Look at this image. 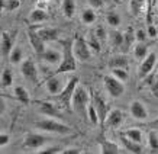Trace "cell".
<instances>
[{
    "mask_svg": "<svg viewBox=\"0 0 158 154\" xmlns=\"http://www.w3.org/2000/svg\"><path fill=\"white\" fill-rule=\"evenodd\" d=\"M36 128L47 131V132H55V134H61V135H67L73 132V130L68 125L62 124V122H58L54 118H48V116H47V119L38 121L36 122Z\"/></svg>",
    "mask_w": 158,
    "mask_h": 154,
    "instance_id": "cell-3",
    "label": "cell"
},
{
    "mask_svg": "<svg viewBox=\"0 0 158 154\" xmlns=\"http://www.w3.org/2000/svg\"><path fill=\"white\" fill-rule=\"evenodd\" d=\"M9 144V135L7 134H2L0 135V145L5 147V145Z\"/></svg>",
    "mask_w": 158,
    "mask_h": 154,
    "instance_id": "cell-42",
    "label": "cell"
},
{
    "mask_svg": "<svg viewBox=\"0 0 158 154\" xmlns=\"http://www.w3.org/2000/svg\"><path fill=\"white\" fill-rule=\"evenodd\" d=\"M57 2H60V0H57Z\"/></svg>",
    "mask_w": 158,
    "mask_h": 154,
    "instance_id": "cell-48",
    "label": "cell"
},
{
    "mask_svg": "<svg viewBox=\"0 0 158 154\" xmlns=\"http://www.w3.org/2000/svg\"><path fill=\"white\" fill-rule=\"evenodd\" d=\"M81 20L84 22V24H87V25L93 24V22L96 20V13L93 12V9L84 10V12H83V15H81Z\"/></svg>",
    "mask_w": 158,
    "mask_h": 154,
    "instance_id": "cell-31",
    "label": "cell"
},
{
    "mask_svg": "<svg viewBox=\"0 0 158 154\" xmlns=\"http://www.w3.org/2000/svg\"><path fill=\"white\" fill-rule=\"evenodd\" d=\"M90 103V96H89V92L81 86H77L76 92H74V96H73V109L78 113L80 116H86L87 115V108Z\"/></svg>",
    "mask_w": 158,
    "mask_h": 154,
    "instance_id": "cell-2",
    "label": "cell"
},
{
    "mask_svg": "<svg viewBox=\"0 0 158 154\" xmlns=\"http://www.w3.org/2000/svg\"><path fill=\"white\" fill-rule=\"evenodd\" d=\"M62 12L67 18H73L76 13V3L74 0H62Z\"/></svg>",
    "mask_w": 158,
    "mask_h": 154,
    "instance_id": "cell-24",
    "label": "cell"
},
{
    "mask_svg": "<svg viewBox=\"0 0 158 154\" xmlns=\"http://www.w3.org/2000/svg\"><path fill=\"white\" fill-rule=\"evenodd\" d=\"M148 145L151 151H158V134L154 130L148 135Z\"/></svg>",
    "mask_w": 158,
    "mask_h": 154,
    "instance_id": "cell-30",
    "label": "cell"
},
{
    "mask_svg": "<svg viewBox=\"0 0 158 154\" xmlns=\"http://www.w3.org/2000/svg\"><path fill=\"white\" fill-rule=\"evenodd\" d=\"M20 71H22V74H23V77L26 80H29V82H32V83L38 82V68H36L35 63L31 60V58L25 60L23 63H22Z\"/></svg>",
    "mask_w": 158,
    "mask_h": 154,
    "instance_id": "cell-8",
    "label": "cell"
},
{
    "mask_svg": "<svg viewBox=\"0 0 158 154\" xmlns=\"http://www.w3.org/2000/svg\"><path fill=\"white\" fill-rule=\"evenodd\" d=\"M134 54H135V57L138 58V60H144L147 55H148V47L145 45V44L142 42H139L138 45H135V49H134Z\"/></svg>",
    "mask_w": 158,
    "mask_h": 154,
    "instance_id": "cell-27",
    "label": "cell"
},
{
    "mask_svg": "<svg viewBox=\"0 0 158 154\" xmlns=\"http://www.w3.org/2000/svg\"><path fill=\"white\" fill-rule=\"evenodd\" d=\"M9 60H10V63H13V64L20 63L22 61V49L19 47H15L9 54Z\"/></svg>",
    "mask_w": 158,
    "mask_h": 154,
    "instance_id": "cell-29",
    "label": "cell"
},
{
    "mask_svg": "<svg viewBox=\"0 0 158 154\" xmlns=\"http://www.w3.org/2000/svg\"><path fill=\"white\" fill-rule=\"evenodd\" d=\"M15 96H16L18 101L22 102V103H25V105H28L29 102H31L28 90H26L23 86H16L15 87Z\"/></svg>",
    "mask_w": 158,
    "mask_h": 154,
    "instance_id": "cell-22",
    "label": "cell"
},
{
    "mask_svg": "<svg viewBox=\"0 0 158 154\" xmlns=\"http://www.w3.org/2000/svg\"><path fill=\"white\" fill-rule=\"evenodd\" d=\"M28 36H29V42H31V45H32L34 51L38 54V55H42V54L45 53V42H44V39L38 35V31L29 29Z\"/></svg>",
    "mask_w": 158,
    "mask_h": 154,
    "instance_id": "cell-10",
    "label": "cell"
},
{
    "mask_svg": "<svg viewBox=\"0 0 158 154\" xmlns=\"http://www.w3.org/2000/svg\"><path fill=\"white\" fill-rule=\"evenodd\" d=\"M112 74L115 77H118L119 80H122V82L128 80V73L125 71L123 68H112Z\"/></svg>",
    "mask_w": 158,
    "mask_h": 154,
    "instance_id": "cell-36",
    "label": "cell"
},
{
    "mask_svg": "<svg viewBox=\"0 0 158 154\" xmlns=\"http://www.w3.org/2000/svg\"><path fill=\"white\" fill-rule=\"evenodd\" d=\"M123 122V112L119 111V109H113V111L109 112L107 115V119H106V124L110 128H118Z\"/></svg>",
    "mask_w": 158,
    "mask_h": 154,
    "instance_id": "cell-14",
    "label": "cell"
},
{
    "mask_svg": "<svg viewBox=\"0 0 158 154\" xmlns=\"http://www.w3.org/2000/svg\"><path fill=\"white\" fill-rule=\"evenodd\" d=\"M142 5H144V0H131V6H129L131 12L135 16H138L141 13V10H142Z\"/></svg>",
    "mask_w": 158,
    "mask_h": 154,
    "instance_id": "cell-32",
    "label": "cell"
},
{
    "mask_svg": "<svg viewBox=\"0 0 158 154\" xmlns=\"http://www.w3.org/2000/svg\"><path fill=\"white\" fill-rule=\"evenodd\" d=\"M148 36H151V38L157 36V28H155L152 24L148 25Z\"/></svg>",
    "mask_w": 158,
    "mask_h": 154,
    "instance_id": "cell-43",
    "label": "cell"
},
{
    "mask_svg": "<svg viewBox=\"0 0 158 154\" xmlns=\"http://www.w3.org/2000/svg\"><path fill=\"white\" fill-rule=\"evenodd\" d=\"M73 48H74V54H76L77 60H80V61H89L91 58V48H90V45H89V41H86L80 35H76Z\"/></svg>",
    "mask_w": 158,
    "mask_h": 154,
    "instance_id": "cell-4",
    "label": "cell"
},
{
    "mask_svg": "<svg viewBox=\"0 0 158 154\" xmlns=\"http://www.w3.org/2000/svg\"><path fill=\"white\" fill-rule=\"evenodd\" d=\"M100 145H102V153H105V154L119 153V147H118V144H115V143H112V141H109V140H102Z\"/></svg>",
    "mask_w": 158,
    "mask_h": 154,
    "instance_id": "cell-20",
    "label": "cell"
},
{
    "mask_svg": "<svg viewBox=\"0 0 158 154\" xmlns=\"http://www.w3.org/2000/svg\"><path fill=\"white\" fill-rule=\"evenodd\" d=\"M62 60L61 63L58 64L57 73H70L74 71L77 68V63H76V54H74V39H65L62 41Z\"/></svg>",
    "mask_w": 158,
    "mask_h": 154,
    "instance_id": "cell-1",
    "label": "cell"
},
{
    "mask_svg": "<svg viewBox=\"0 0 158 154\" xmlns=\"http://www.w3.org/2000/svg\"><path fill=\"white\" fill-rule=\"evenodd\" d=\"M38 35L44 39V42H54V41H58V36H60V31L57 28H41L38 29Z\"/></svg>",
    "mask_w": 158,
    "mask_h": 154,
    "instance_id": "cell-13",
    "label": "cell"
},
{
    "mask_svg": "<svg viewBox=\"0 0 158 154\" xmlns=\"http://www.w3.org/2000/svg\"><path fill=\"white\" fill-rule=\"evenodd\" d=\"M62 89H64V86H62V82L60 77H51V79H48V82H47V90L51 93V95H60L62 92Z\"/></svg>",
    "mask_w": 158,
    "mask_h": 154,
    "instance_id": "cell-17",
    "label": "cell"
},
{
    "mask_svg": "<svg viewBox=\"0 0 158 154\" xmlns=\"http://www.w3.org/2000/svg\"><path fill=\"white\" fill-rule=\"evenodd\" d=\"M13 82V76H12V71L9 68H5L3 73H2V87H9Z\"/></svg>",
    "mask_w": 158,
    "mask_h": 154,
    "instance_id": "cell-28",
    "label": "cell"
},
{
    "mask_svg": "<svg viewBox=\"0 0 158 154\" xmlns=\"http://www.w3.org/2000/svg\"><path fill=\"white\" fill-rule=\"evenodd\" d=\"M42 153H47V154H55V153H61L62 150L60 145H55V147H48V148H44L41 150Z\"/></svg>",
    "mask_w": 158,
    "mask_h": 154,
    "instance_id": "cell-38",
    "label": "cell"
},
{
    "mask_svg": "<svg viewBox=\"0 0 158 154\" xmlns=\"http://www.w3.org/2000/svg\"><path fill=\"white\" fill-rule=\"evenodd\" d=\"M103 82H105V87L107 93L110 95V97H120L122 95L125 93V84L122 80H119L118 77H115L113 74L112 76H106L103 79Z\"/></svg>",
    "mask_w": 158,
    "mask_h": 154,
    "instance_id": "cell-5",
    "label": "cell"
},
{
    "mask_svg": "<svg viewBox=\"0 0 158 154\" xmlns=\"http://www.w3.org/2000/svg\"><path fill=\"white\" fill-rule=\"evenodd\" d=\"M148 126L151 128V130H154V131H158V119L152 121V122H149Z\"/></svg>",
    "mask_w": 158,
    "mask_h": 154,
    "instance_id": "cell-46",
    "label": "cell"
},
{
    "mask_svg": "<svg viewBox=\"0 0 158 154\" xmlns=\"http://www.w3.org/2000/svg\"><path fill=\"white\" fill-rule=\"evenodd\" d=\"M131 115L134 116L135 119H139V121H145L148 118V112H147V108H145L144 103L141 102L135 101L131 103Z\"/></svg>",
    "mask_w": 158,
    "mask_h": 154,
    "instance_id": "cell-12",
    "label": "cell"
},
{
    "mask_svg": "<svg viewBox=\"0 0 158 154\" xmlns=\"http://www.w3.org/2000/svg\"><path fill=\"white\" fill-rule=\"evenodd\" d=\"M12 49H13V35L7 31H3L2 32V54L9 57Z\"/></svg>",
    "mask_w": 158,
    "mask_h": 154,
    "instance_id": "cell-15",
    "label": "cell"
},
{
    "mask_svg": "<svg viewBox=\"0 0 158 154\" xmlns=\"http://www.w3.org/2000/svg\"><path fill=\"white\" fill-rule=\"evenodd\" d=\"M123 34H120V32H118V31H115L113 34H112V44L115 45V47H122L123 45Z\"/></svg>",
    "mask_w": 158,
    "mask_h": 154,
    "instance_id": "cell-35",
    "label": "cell"
},
{
    "mask_svg": "<svg viewBox=\"0 0 158 154\" xmlns=\"http://www.w3.org/2000/svg\"><path fill=\"white\" fill-rule=\"evenodd\" d=\"M113 2H115V3H119V2H120V0H113Z\"/></svg>",
    "mask_w": 158,
    "mask_h": 154,
    "instance_id": "cell-47",
    "label": "cell"
},
{
    "mask_svg": "<svg viewBox=\"0 0 158 154\" xmlns=\"http://www.w3.org/2000/svg\"><path fill=\"white\" fill-rule=\"evenodd\" d=\"M123 36H125V39H123V48L128 49L131 47V44L134 42L136 38H135V34L132 32V29H128V32H126Z\"/></svg>",
    "mask_w": 158,
    "mask_h": 154,
    "instance_id": "cell-33",
    "label": "cell"
},
{
    "mask_svg": "<svg viewBox=\"0 0 158 154\" xmlns=\"http://www.w3.org/2000/svg\"><path fill=\"white\" fill-rule=\"evenodd\" d=\"M120 143H122V145H123L128 151H131V153H135V154L142 153V144H141V143H136V141H132L131 138H128L126 135H122V137H120Z\"/></svg>",
    "mask_w": 158,
    "mask_h": 154,
    "instance_id": "cell-16",
    "label": "cell"
},
{
    "mask_svg": "<svg viewBox=\"0 0 158 154\" xmlns=\"http://www.w3.org/2000/svg\"><path fill=\"white\" fill-rule=\"evenodd\" d=\"M49 141L48 137H45L42 134H34V132H31V134L26 135V138H25V147H28V148H32V150H39L41 147L47 144Z\"/></svg>",
    "mask_w": 158,
    "mask_h": 154,
    "instance_id": "cell-7",
    "label": "cell"
},
{
    "mask_svg": "<svg viewBox=\"0 0 158 154\" xmlns=\"http://www.w3.org/2000/svg\"><path fill=\"white\" fill-rule=\"evenodd\" d=\"M93 105H94L97 113H99L100 124H103V122L107 119V115H109V112H110L109 105H107V103H106V102L103 101L99 95H94V96H93Z\"/></svg>",
    "mask_w": 158,
    "mask_h": 154,
    "instance_id": "cell-11",
    "label": "cell"
},
{
    "mask_svg": "<svg viewBox=\"0 0 158 154\" xmlns=\"http://www.w3.org/2000/svg\"><path fill=\"white\" fill-rule=\"evenodd\" d=\"M87 116L93 125H99L100 124V119H99V113H97L96 108L93 103H89V108H87Z\"/></svg>",
    "mask_w": 158,
    "mask_h": 154,
    "instance_id": "cell-26",
    "label": "cell"
},
{
    "mask_svg": "<svg viewBox=\"0 0 158 154\" xmlns=\"http://www.w3.org/2000/svg\"><path fill=\"white\" fill-rule=\"evenodd\" d=\"M80 150L78 148H67V150H62L61 154H78Z\"/></svg>",
    "mask_w": 158,
    "mask_h": 154,
    "instance_id": "cell-44",
    "label": "cell"
},
{
    "mask_svg": "<svg viewBox=\"0 0 158 154\" xmlns=\"http://www.w3.org/2000/svg\"><path fill=\"white\" fill-rule=\"evenodd\" d=\"M87 2L90 3L91 7H96V9H99V7L103 6V0H87Z\"/></svg>",
    "mask_w": 158,
    "mask_h": 154,
    "instance_id": "cell-41",
    "label": "cell"
},
{
    "mask_svg": "<svg viewBox=\"0 0 158 154\" xmlns=\"http://www.w3.org/2000/svg\"><path fill=\"white\" fill-rule=\"evenodd\" d=\"M151 92H152L155 96H158V77L154 79L152 83H151Z\"/></svg>",
    "mask_w": 158,
    "mask_h": 154,
    "instance_id": "cell-40",
    "label": "cell"
},
{
    "mask_svg": "<svg viewBox=\"0 0 158 154\" xmlns=\"http://www.w3.org/2000/svg\"><path fill=\"white\" fill-rule=\"evenodd\" d=\"M47 12L42 9H35L32 10V13H31V22H34V24H39V22H44V20L47 19Z\"/></svg>",
    "mask_w": 158,
    "mask_h": 154,
    "instance_id": "cell-25",
    "label": "cell"
},
{
    "mask_svg": "<svg viewBox=\"0 0 158 154\" xmlns=\"http://www.w3.org/2000/svg\"><path fill=\"white\" fill-rule=\"evenodd\" d=\"M77 86H78V77H73L68 80V83L64 86L62 92L60 93V102L62 105H65L67 108H73V96H74V92H76Z\"/></svg>",
    "mask_w": 158,
    "mask_h": 154,
    "instance_id": "cell-6",
    "label": "cell"
},
{
    "mask_svg": "<svg viewBox=\"0 0 158 154\" xmlns=\"http://www.w3.org/2000/svg\"><path fill=\"white\" fill-rule=\"evenodd\" d=\"M157 64V54L155 53H149L147 57L142 60V63L139 66V76L141 77H147L149 73L154 70Z\"/></svg>",
    "mask_w": 158,
    "mask_h": 154,
    "instance_id": "cell-9",
    "label": "cell"
},
{
    "mask_svg": "<svg viewBox=\"0 0 158 154\" xmlns=\"http://www.w3.org/2000/svg\"><path fill=\"white\" fill-rule=\"evenodd\" d=\"M96 36H97V39H103V38H105V31H103V28H102V26H99V28H97Z\"/></svg>",
    "mask_w": 158,
    "mask_h": 154,
    "instance_id": "cell-45",
    "label": "cell"
},
{
    "mask_svg": "<svg viewBox=\"0 0 158 154\" xmlns=\"http://www.w3.org/2000/svg\"><path fill=\"white\" fill-rule=\"evenodd\" d=\"M39 111L48 118H60V112L55 109V106L48 103V102H41L39 103Z\"/></svg>",
    "mask_w": 158,
    "mask_h": 154,
    "instance_id": "cell-18",
    "label": "cell"
},
{
    "mask_svg": "<svg viewBox=\"0 0 158 154\" xmlns=\"http://www.w3.org/2000/svg\"><path fill=\"white\" fill-rule=\"evenodd\" d=\"M125 135L131 138L132 141H136V143H141L142 144V140H144V134H142V131L138 130V128H129V130L125 132Z\"/></svg>",
    "mask_w": 158,
    "mask_h": 154,
    "instance_id": "cell-23",
    "label": "cell"
},
{
    "mask_svg": "<svg viewBox=\"0 0 158 154\" xmlns=\"http://www.w3.org/2000/svg\"><path fill=\"white\" fill-rule=\"evenodd\" d=\"M147 32H145V31H142V29H139V31H136V32H135V38H136V41H138V42H144L145 39H147Z\"/></svg>",
    "mask_w": 158,
    "mask_h": 154,
    "instance_id": "cell-37",
    "label": "cell"
},
{
    "mask_svg": "<svg viewBox=\"0 0 158 154\" xmlns=\"http://www.w3.org/2000/svg\"><path fill=\"white\" fill-rule=\"evenodd\" d=\"M107 64L110 68H125L128 66V58L125 55H116V57L110 58V61Z\"/></svg>",
    "mask_w": 158,
    "mask_h": 154,
    "instance_id": "cell-21",
    "label": "cell"
},
{
    "mask_svg": "<svg viewBox=\"0 0 158 154\" xmlns=\"http://www.w3.org/2000/svg\"><path fill=\"white\" fill-rule=\"evenodd\" d=\"M41 57H42L45 63L49 64H60V61H61V54L55 51V49H45V53Z\"/></svg>",
    "mask_w": 158,
    "mask_h": 154,
    "instance_id": "cell-19",
    "label": "cell"
},
{
    "mask_svg": "<svg viewBox=\"0 0 158 154\" xmlns=\"http://www.w3.org/2000/svg\"><path fill=\"white\" fill-rule=\"evenodd\" d=\"M89 45H90V48L96 49V51H100V44H99V41H97V36L96 38H93L91 41H89Z\"/></svg>",
    "mask_w": 158,
    "mask_h": 154,
    "instance_id": "cell-39",
    "label": "cell"
},
{
    "mask_svg": "<svg viewBox=\"0 0 158 154\" xmlns=\"http://www.w3.org/2000/svg\"><path fill=\"white\" fill-rule=\"evenodd\" d=\"M107 24H109L110 26H119L120 25V16L118 13H115V12L107 13Z\"/></svg>",
    "mask_w": 158,
    "mask_h": 154,
    "instance_id": "cell-34",
    "label": "cell"
}]
</instances>
